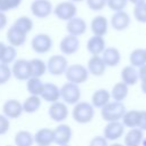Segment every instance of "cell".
Segmentation results:
<instances>
[{
	"label": "cell",
	"instance_id": "obj_1",
	"mask_svg": "<svg viewBox=\"0 0 146 146\" xmlns=\"http://www.w3.org/2000/svg\"><path fill=\"white\" fill-rule=\"evenodd\" d=\"M125 105L122 102H108L104 107L100 108L102 119L106 122L121 121L123 114L125 113Z\"/></svg>",
	"mask_w": 146,
	"mask_h": 146
},
{
	"label": "cell",
	"instance_id": "obj_2",
	"mask_svg": "<svg viewBox=\"0 0 146 146\" xmlns=\"http://www.w3.org/2000/svg\"><path fill=\"white\" fill-rule=\"evenodd\" d=\"M72 116L74 121L80 124L89 123L95 116V107L91 105V103L78 102L72 110Z\"/></svg>",
	"mask_w": 146,
	"mask_h": 146
},
{
	"label": "cell",
	"instance_id": "obj_3",
	"mask_svg": "<svg viewBox=\"0 0 146 146\" xmlns=\"http://www.w3.org/2000/svg\"><path fill=\"white\" fill-rule=\"evenodd\" d=\"M64 74H65L67 82H71V83L78 84V86L84 83L89 78V72H88L87 67L82 64L68 65Z\"/></svg>",
	"mask_w": 146,
	"mask_h": 146
},
{
	"label": "cell",
	"instance_id": "obj_4",
	"mask_svg": "<svg viewBox=\"0 0 146 146\" xmlns=\"http://www.w3.org/2000/svg\"><path fill=\"white\" fill-rule=\"evenodd\" d=\"M52 14L60 21L67 22L71 18L75 17L78 14V7L74 2L65 0V1H60L58 2L52 10Z\"/></svg>",
	"mask_w": 146,
	"mask_h": 146
},
{
	"label": "cell",
	"instance_id": "obj_5",
	"mask_svg": "<svg viewBox=\"0 0 146 146\" xmlns=\"http://www.w3.org/2000/svg\"><path fill=\"white\" fill-rule=\"evenodd\" d=\"M60 98L66 105H75L81 98L80 87L71 82L64 83L60 87Z\"/></svg>",
	"mask_w": 146,
	"mask_h": 146
},
{
	"label": "cell",
	"instance_id": "obj_6",
	"mask_svg": "<svg viewBox=\"0 0 146 146\" xmlns=\"http://www.w3.org/2000/svg\"><path fill=\"white\" fill-rule=\"evenodd\" d=\"M46 64H47V71L54 76H59L64 74L68 66L67 58L64 55H52L48 58Z\"/></svg>",
	"mask_w": 146,
	"mask_h": 146
},
{
	"label": "cell",
	"instance_id": "obj_7",
	"mask_svg": "<svg viewBox=\"0 0 146 146\" xmlns=\"http://www.w3.org/2000/svg\"><path fill=\"white\" fill-rule=\"evenodd\" d=\"M52 38L48 33H38L31 40V48L36 54H47L52 48Z\"/></svg>",
	"mask_w": 146,
	"mask_h": 146
},
{
	"label": "cell",
	"instance_id": "obj_8",
	"mask_svg": "<svg viewBox=\"0 0 146 146\" xmlns=\"http://www.w3.org/2000/svg\"><path fill=\"white\" fill-rule=\"evenodd\" d=\"M31 14L40 19H44L52 14L54 6L50 0H33L30 6Z\"/></svg>",
	"mask_w": 146,
	"mask_h": 146
},
{
	"label": "cell",
	"instance_id": "obj_9",
	"mask_svg": "<svg viewBox=\"0 0 146 146\" xmlns=\"http://www.w3.org/2000/svg\"><path fill=\"white\" fill-rule=\"evenodd\" d=\"M11 70V75L19 81H26L27 79L31 78L30 74V66H29V60L21 58V59H16L13 65L10 66Z\"/></svg>",
	"mask_w": 146,
	"mask_h": 146
},
{
	"label": "cell",
	"instance_id": "obj_10",
	"mask_svg": "<svg viewBox=\"0 0 146 146\" xmlns=\"http://www.w3.org/2000/svg\"><path fill=\"white\" fill-rule=\"evenodd\" d=\"M48 115L49 117L55 122H63L68 116V107L64 102H55L50 104L48 108Z\"/></svg>",
	"mask_w": 146,
	"mask_h": 146
},
{
	"label": "cell",
	"instance_id": "obj_11",
	"mask_svg": "<svg viewBox=\"0 0 146 146\" xmlns=\"http://www.w3.org/2000/svg\"><path fill=\"white\" fill-rule=\"evenodd\" d=\"M130 23H131V17L125 10L113 13V15L110 19V24H111L112 29L115 31H119V32L127 30L130 26Z\"/></svg>",
	"mask_w": 146,
	"mask_h": 146
},
{
	"label": "cell",
	"instance_id": "obj_12",
	"mask_svg": "<svg viewBox=\"0 0 146 146\" xmlns=\"http://www.w3.org/2000/svg\"><path fill=\"white\" fill-rule=\"evenodd\" d=\"M80 48V40L78 36L67 34L59 42V50L64 56L74 55Z\"/></svg>",
	"mask_w": 146,
	"mask_h": 146
},
{
	"label": "cell",
	"instance_id": "obj_13",
	"mask_svg": "<svg viewBox=\"0 0 146 146\" xmlns=\"http://www.w3.org/2000/svg\"><path fill=\"white\" fill-rule=\"evenodd\" d=\"M54 132V143L58 146L67 145L70 144L72 139V129L68 124L59 123L55 129H52Z\"/></svg>",
	"mask_w": 146,
	"mask_h": 146
},
{
	"label": "cell",
	"instance_id": "obj_14",
	"mask_svg": "<svg viewBox=\"0 0 146 146\" xmlns=\"http://www.w3.org/2000/svg\"><path fill=\"white\" fill-rule=\"evenodd\" d=\"M124 135V125L121 123V121H113L107 122L103 130V136L107 140H117Z\"/></svg>",
	"mask_w": 146,
	"mask_h": 146
},
{
	"label": "cell",
	"instance_id": "obj_15",
	"mask_svg": "<svg viewBox=\"0 0 146 146\" xmlns=\"http://www.w3.org/2000/svg\"><path fill=\"white\" fill-rule=\"evenodd\" d=\"M2 114L8 119H18L23 114L22 103L17 99H8L2 105Z\"/></svg>",
	"mask_w": 146,
	"mask_h": 146
},
{
	"label": "cell",
	"instance_id": "obj_16",
	"mask_svg": "<svg viewBox=\"0 0 146 146\" xmlns=\"http://www.w3.org/2000/svg\"><path fill=\"white\" fill-rule=\"evenodd\" d=\"M66 31L67 34L74 35V36H81L87 31V22L79 16H75L66 22Z\"/></svg>",
	"mask_w": 146,
	"mask_h": 146
},
{
	"label": "cell",
	"instance_id": "obj_17",
	"mask_svg": "<svg viewBox=\"0 0 146 146\" xmlns=\"http://www.w3.org/2000/svg\"><path fill=\"white\" fill-rule=\"evenodd\" d=\"M40 98L50 104L58 102L60 99V88L51 82L43 83V88L40 94Z\"/></svg>",
	"mask_w": 146,
	"mask_h": 146
},
{
	"label": "cell",
	"instance_id": "obj_18",
	"mask_svg": "<svg viewBox=\"0 0 146 146\" xmlns=\"http://www.w3.org/2000/svg\"><path fill=\"white\" fill-rule=\"evenodd\" d=\"M108 25H110V22L105 16L96 15L90 22V30L94 35L104 36L108 31Z\"/></svg>",
	"mask_w": 146,
	"mask_h": 146
},
{
	"label": "cell",
	"instance_id": "obj_19",
	"mask_svg": "<svg viewBox=\"0 0 146 146\" xmlns=\"http://www.w3.org/2000/svg\"><path fill=\"white\" fill-rule=\"evenodd\" d=\"M86 47L91 56H100L106 48V41L104 36L92 35L88 39Z\"/></svg>",
	"mask_w": 146,
	"mask_h": 146
},
{
	"label": "cell",
	"instance_id": "obj_20",
	"mask_svg": "<svg viewBox=\"0 0 146 146\" xmlns=\"http://www.w3.org/2000/svg\"><path fill=\"white\" fill-rule=\"evenodd\" d=\"M100 57L107 67L117 66L121 62V52L115 47H106Z\"/></svg>",
	"mask_w": 146,
	"mask_h": 146
},
{
	"label": "cell",
	"instance_id": "obj_21",
	"mask_svg": "<svg viewBox=\"0 0 146 146\" xmlns=\"http://www.w3.org/2000/svg\"><path fill=\"white\" fill-rule=\"evenodd\" d=\"M87 70L89 72V74L94 75V76H102L104 75L107 66L105 65L104 60L102 59L100 56H91L88 60L87 64Z\"/></svg>",
	"mask_w": 146,
	"mask_h": 146
},
{
	"label": "cell",
	"instance_id": "obj_22",
	"mask_svg": "<svg viewBox=\"0 0 146 146\" xmlns=\"http://www.w3.org/2000/svg\"><path fill=\"white\" fill-rule=\"evenodd\" d=\"M7 41L10 46L17 48V47H21L23 46L25 42H26V38H27V34L21 32L19 30H17L15 26H10L8 30H7Z\"/></svg>",
	"mask_w": 146,
	"mask_h": 146
},
{
	"label": "cell",
	"instance_id": "obj_23",
	"mask_svg": "<svg viewBox=\"0 0 146 146\" xmlns=\"http://www.w3.org/2000/svg\"><path fill=\"white\" fill-rule=\"evenodd\" d=\"M33 136H34V144H36V146H50L54 143L52 129L41 128Z\"/></svg>",
	"mask_w": 146,
	"mask_h": 146
},
{
	"label": "cell",
	"instance_id": "obj_24",
	"mask_svg": "<svg viewBox=\"0 0 146 146\" xmlns=\"http://www.w3.org/2000/svg\"><path fill=\"white\" fill-rule=\"evenodd\" d=\"M108 102H111V94L108 90L100 88L94 91L91 96V105L96 108H102L104 107Z\"/></svg>",
	"mask_w": 146,
	"mask_h": 146
},
{
	"label": "cell",
	"instance_id": "obj_25",
	"mask_svg": "<svg viewBox=\"0 0 146 146\" xmlns=\"http://www.w3.org/2000/svg\"><path fill=\"white\" fill-rule=\"evenodd\" d=\"M121 81L125 83L128 87L135 86L139 81L138 76V70L131 65H127L121 70Z\"/></svg>",
	"mask_w": 146,
	"mask_h": 146
},
{
	"label": "cell",
	"instance_id": "obj_26",
	"mask_svg": "<svg viewBox=\"0 0 146 146\" xmlns=\"http://www.w3.org/2000/svg\"><path fill=\"white\" fill-rule=\"evenodd\" d=\"M139 117H140V111L138 110L125 111V113L121 119V123L124 125V128H129V129L138 128Z\"/></svg>",
	"mask_w": 146,
	"mask_h": 146
},
{
	"label": "cell",
	"instance_id": "obj_27",
	"mask_svg": "<svg viewBox=\"0 0 146 146\" xmlns=\"http://www.w3.org/2000/svg\"><path fill=\"white\" fill-rule=\"evenodd\" d=\"M143 138H144V131H141L138 128L129 129V131L123 137V145L124 146H138Z\"/></svg>",
	"mask_w": 146,
	"mask_h": 146
},
{
	"label": "cell",
	"instance_id": "obj_28",
	"mask_svg": "<svg viewBox=\"0 0 146 146\" xmlns=\"http://www.w3.org/2000/svg\"><path fill=\"white\" fill-rule=\"evenodd\" d=\"M30 74L33 78H41L47 72V64L40 58H32L29 60Z\"/></svg>",
	"mask_w": 146,
	"mask_h": 146
},
{
	"label": "cell",
	"instance_id": "obj_29",
	"mask_svg": "<svg viewBox=\"0 0 146 146\" xmlns=\"http://www.w3.org/2000/svg\"><path fill=\"white\" fill-rule=\"evenodd\" d=\"M128 92H129V87L121 81V82L115 83L112 87V90L110 94H111V98L114 102H122L123 103V100L128 96Z\"/></svg>",
	"mask_w": 146,
	"mask_h": 146
},
{
	"label": "cell",
	"instance_id": "obj_30",
	"mask_svg": "<svg viewBox=\"0 0 146 146\" xmlns=\"http://www.w3.org/2000/svg\"><path fill=\"white\" fill-rule=\"evenodd\" d=\"M15 146H33L34 136L29 130H19L14 137Z\"/></svg>",
	"mask_w": 146,
	"mask_h": 146
},
{
	"label": "cell",
	"instance_id": "obj_31",
	"mask_svg": "<svg viewBox=\"0 0 146 146\" xmlns=\"http://www.w3.org/2000/svg\"><path fill=\"white\" fill-rule=\"evenodd\" d=\"M22 106H23V112L29 113V114L35 113V112L39 111V108L41 107V98H40V96L30 95V96L22 103Z\"/></svg>",
	"mask_w": 146,
	"mask_h": 146
},
{
	"label": "cell",
	"instance_id": "obj_32",
	"mask_svg": "<svg viewBox=\"0 0 146 146\" xmlns=\"http://www.w3.org/2000/svg\"><path fill=\"white\" fill-rule=\"evenodd\" d=\"M129 62L130 65L133 67H140L143 65L146 64V52L145 49L141 48H137L135 50H132L129 55Z\"/></svg>",
	"mask_w": 146,
	"mask_h": 146
},
{
	"label": "cell",
	"instance_id": "obj_33",
	"mask_svg": "<svg viewBox=\"0 0 146 146\" xmlns=\"http://www.w3.org/2000/svg\"><path fill=\"white\" fill-rule=\"evenodd\" d=\"M13 26H15L17 30H19L21 32L29 34L32 30H33V21L32 18H30L29 16H19L13 24Z\"/></svg>",
	"mask_w": 146,
	"mask_h": 146
},
{
	"label": "cell",
	"instance_id": "obj_34",
	"mask_svg": "<svg viewBox=\"0 0 146 146\" xmlns=\"http://www.w3.org/2000/svg\"><path fill=\"white\" fill-rule=\"evenodd\" d=\"M43 83L41 81V78H33L31 76L30 79L26 80V90L29 91L30 95L33 96H40L42 88H43Z\"/></svg>",
	"mask_w": 146,
	"mask_h": 146
},
{
	"label": "cell",
	"instance_id": "obj_35",
	"mask_svg": "<svg viewBox=\"0 0 146 146\" xmlns=\"http://www.w3.org/2000/svg\"><path fill=\"white\" fill-rule=\"evenodd\" d=\"M133 18L141 24H146V1L133 6Z\"/></svg>",
	"mask_w": 146,
	"mask_h": 146
},
{
	"label": "cell",
	"instance_id": "obj_36",
	"mask_svg": "<svg viewBox=\"0 0 146 146\" xmlns=\"http://www.w3.org/2000/svg\"><path fill=\"white\" fill-rule=\"evenodd\" d=\"M16 57H17V49L10 44H7L6 46V49H5V54L2 56V59L0 60V63H3V64H13L15 60H16Z\"/></svg>",
	"mask_w": 146,
	"mask_h": 146
},
{
	"label": "cell",
	"instance_id": "obj_37",
	"mask_svg": "<svg viewBox=\"0 0 146 146\" xmlns=\"http://www.w3.org/2000/svg\"><path fill=\"white\" fill-rule=\"evenodd\" d=\"M128 5V0H106V7H108L113 13L124 10Z\"/></svg>",
	"mask_w": 146,
	"mask_h": 146
},
{
	"label": "cell",
	"instance_id": "obj_38",
	"mask_svg": "<svg viewBox=\"0 0 146 146\" xmlns=\"http://www.w3.org/2000/svg\"><path fill=\"white\" fill-rule=\"evenodd\" d=\"M11 70L10 66L3 63H0V86L7 83L11 78Z\"/></svg>",
	"mask_w": 146,
	"mask_h": 146
},
{
	"label": "cell",
	"instance_id": "obj_39",
	"mask_svg": "<svg viewBox=\"0 0 146 146\" xmlns=\"http://www.w3.org/2000/svg\"><path fill=\"white\" fill-rule=\"evenodd\" d=\"M87 6L92 11H100L106 7V0H86Z\"/></svg>",
	"mask_w": 146,
	"mask_h": 146
},
{
	"label": "cell",
	"instance_id": "obj_40",
	"mask_svg": "<svg viewBox=\"0 0 146 146\" xmlns=\"http://www.w3.org/2000/svg\"><path fill=\"white\" fill-rule=\"evenodd\" d=\"M9 128H10L9 119L6 117L3 114H0V136L7 133L8 130H9Z\"/></svg>",
	"mask_w": 146,
	"mask_h": 146
},
{
	"label": "cell",
	"instance_id": "obj_41",
	"mask_svg": "<svg viewBox=\"0 0 146 146\" xmlns=\"http://www.w3.org/2000/svg\"><path fill=\"white\" fill-rule=\"evenodd\" d=\"M89 146H108V140L104 136H96L90 140Z\"/></svg>",
	"mask_w": 146,
	"mask_h": 146
},
{
	"label": "cell",
	"instance_id": "obj_42",
	"mask_svg": "<svg viewBox=\"0 0 146 146\" xmlns=\"http://www.w3.org/2000/svg\"><path fill=\"white\" fill-rule=\"evenodd\" d=\"M138 129H140L141 131H146V111H140Z\"/></svg>",
	"mask_w": 146,
	"mask_h": 146
},
{
	"label": "cell",
	"instance_id": "obj_43",
	"mask_svg": "<svg viewBox=\"0 0 146 146\" xmlns=\"http://www.w3.org/2000/svg\"><path fill=\"white\" fill-rule=\"evenodd\" d=\"M138 76H139L140 82H145L146 81V64L139 67V70H138Z\"/></svg>",
	"mask_w": 146,
	"mask_h": 146
},
{
	"label": "cell",
	"instance_id": "obj_44",
	"mask_svg": "<svg viewBox=\"0 0 146 146\" xmlns=\"http://www.w3.org/2000/svg\"><path fill=\"white\" fill-rule=\"evenodd\" d=\"M7 23H8V18H7L6 13L0 11V30L5 29L6 25H7Z\"/></svg>",
	"mask_w": 146,
	"mask_h": 146
},
{
	"label": "cell",
	"instance_id": "obj_45",
	"mask_svg": "<svg viewBox=\"0 0 146 146\" xmlns=\"http://www.w3.org/2000/svg\"><path fill=\"white\" fill-rule=\"evenodd\" d=\"M23 0H9V3H10V7H11V10L13 9H16L18 8L21 5H22Z\"/></svg>",
	"mask_w": 146,
	"mask_h": 146
},
{
	"label": "cell",
	"instance_id": "obj_46",
	"mask_svg": "<svg viewBox=\"0 0 146 146\" xmlns=\"http://www.w3.org/2000/svg\"><path fill=\"white\" fill-rule=\"evenodd\" d=\"M6 46H7V44H5L3 42H1V41H0V60L2 59V56H3V54H5Z\"/></svg>",
	"mask_w": 146,
	"mask_h": 146
},
{
	"label": "cell",
	"instance_id": "obj_47",
	"mask_svg": "<svg viewBox=\"0 0 146 146\" xmlns=\"http://www.w3.org/2000/svg\"><path fill=\"white\" fill-rule=\"evenodd\" d=\"M146 0H128V2H130V3H132L133 6L135 5H138V3H141V2H145Z\"/></svg>",
	"mask_w": 146,
	"mask_h": 146
},
{
	"label": "cell",
	"instance_id": "obj_48",
	"mask_svg": "<svg viewBox=\"0 0 146 146\" xmlns=\"http://www.w3.org/2000/svg\"><path fill=\"white\" fill-rule=\"evenodd\" d=\"M140 89H141V91L146 95V81H145V82H140Z\"/></svg>",
	"mask_w": 146,
	"mask_h": 146
},
{
	"label": "cell",
	"instance_id": "obj_49",
	"mask_svg": "<svg viewBox=\"0 0 146 146\" xmlns=\"http://www.w3.org/2000/svg\"><path fill=\"white\" fill-rule=\"evenodd\" d=\"M138 146H146V137H144V138L141 139V141L139 143Z\"/></svg>",
	"mask_w": 146,
	"mask_h": 146
},
{
	"label": "cell",
	"instance_id": "obj_50",
	"mask_svg": "<svg viewBox=\"0 0 146 146\" xmlns=\"http://www.w3.org/2000/svg\"><path fill=\"white\" fill-rule=\"evenodd\" d=\"M108 146H124L123 144H120V143H113V144H108Z\"/></svg>",
	"mask_w": 146,
	"mask_h": 146
},
{
	"label": "cell",
	"instance_id": "obj_51",
	"mask_svg": "<svg viewBox=\"0 0 146 146\" xmlns=\"http://www.w3.org/2000/svg\"><path fill=\"white\" fill-rule=\"evenodd\" d=\"M68 1H72V2H74V3L76 5V3H79V2H83V1H86V0H68Z\"/></svg>",
	"mask_w": 146,
	"mask_h": 146
},
{
	"label": "cell",
	"instance_id": "obj_52",
	"mask_svg": "<svg viewBox=\"0 0 146 146\" xmlns=\"http://www.w3.org/2000/svg\"><path fill=\"white\" fill-rule=\"evenodd\" d=\"M62 146H70V145H68V144H67V145H62Z\"/></svg>",
	"mask_w": 146,
	"mask_h": 146
},
{
	"label": "cell",
	"instance_id": "obj_53",
	"mask_svg": "<svg viewBox=\"0 0 146 146\" xmlns=\"http://www.w3.org/2000/svg\"><path fill=\"white\" fill-rule=\"evenodd\" d=\"M6 146H13V145H6Z\"/></svg>",
	"mask_w": 146,
	"mask_h": 146
},
{
	"label": "cell",
	"instance_id": "obj_54",
	"mask_svg": "<svg viewBox=\"0 0 146 146\" xmlns=\"http://www.w3.org/2000/svg\"><path fill=\"white\" fill-rule=\"evenodd\" d=\"M145 52H146V48H145Z\"/></svg>",
	"mask_w": 146,
	"mask_h": 146
}]
</instances>
